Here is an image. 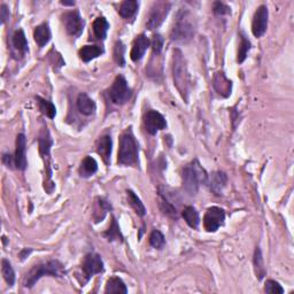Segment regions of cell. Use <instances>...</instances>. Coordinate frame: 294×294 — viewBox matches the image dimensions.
<instances>
[{"mask_svg":"<svg viewBox=\"0 0 294 294\" xmlns=\"http://www.w3.org/2000/svg\"><path fill=\"white\" fill-rule=\"evenodd\" d=\"M181 177H183V186L185 191L191 195L197 194L199 186L201 184H206L207 179H208L205 169L202 168L197 160H194L193 162L185 167Z\"/></svg>","mask_w":294,"mask_h":294,"instance_id":"obj_1","label":"cell"},{"mask_svg":"<svg viewBox=\"0 0 294 294\" xmlns=\"http://www.w3.org/2000/svg\"><path fill=\"white\" fill-rule=\"evenodd\" d=\"M66 275L63 264L59 261H50V262L35 266L28 272L24 279V286L31 289L43 276H53V277H63Z\"/></svg>","mask_w":294,"mask_h":294,"instance_id":"obj_2","label":"cell"},{"mask_svg":"<svg viewBox=\"0 0 294 294\" xmlns=\"http://www.w3.org/2000/svg\"><path fill=\"white\" fill-rule=\"evenodd\" d=\"M174 82L177 90L179 91L181 97L187 100L188 92H190V75H188L186 62L183 57V53L178 49L174 51Z\"/></svg>","mask_w":294,"mask_h":294,"instance_id":"obj_3","label":"cell"},{"mask_svg":"<svg viewBox=\"0 0 294 294\" xmlns=\"http://www.w3.org/2000/svg\"><path fill=\"white\" fill-rule=\"evenodd\" d=\"M138 150L137 141L132 132L128 130L119 138L118 158V162L121 166H136L138 163Z\"/></svg>","mask_w":294,"mask_h":294,"instance_id":"obj_4","label":"cell"},{"mask_svg":"<svg viewBox=\"0 0 294 294\" xmlns=\"http://www.w3.org/2000/svg\"><path fill=\"white\" fill-rule=\"evenodd\" d=\"M194 35V24L192 22L188 13H181L179 14L178 19H177L175 25H174L170 38L173 42L184 43L190 42Z\"/></svg>","mask_w":294,"mask_h":294,"instance_id":"obj_5","label":"cell"},{"mask_svg":"<svg viewBox=\"0 0 294 294\" xmlns=\"http://www.w3.org/2000/svg\"><path fill=\"white\" fill-rule=\"evenodd\" d=\"M132 96V91L129 88L128 82L123 76H118L112 86L108 90V97L115 105H124L128 103Z\"/></svg>","mask_w":294,"mask_h":294,"instance_id":"obj_6","label":"cell"},{"mask_svg":"<svg viewBox=\"0 0 294 294\" xmlns=\"http://www.w3.org/2000/svg\"><path fill=\"white\" fill-rule=\"evenodd\" d=\"M170 9V3L166 1H158L155 2L153 7L151 8L150 15H148L147 20V28L150 30L159 28L162 24L163 21L168 15Z\"/></svg>","mask_w":294,"mask_h":294,"instance_id":"obj_7","label":"cell"},{"mask_svg":"<svg viewBox=\"0 0 294 294\" xmlns=\"http://www.w3.org/2000/svg\"><path fill=\"white\" fill-rule=\"evenodd\" d=\"M226 213L220 207H210L207 209L204 217V227L206 231L215 232L223 226Z\"/></svg>","mask_w":294,"mask_h":294,"instance_id":"obj_8","label":"cell"},{"mask_svg":"<svg viewBox=\"0 0 294 294\" xmlns=\"http://www.w3.org/2000/svg\"><path fill=\"white\" fill-rule=\"evenodd\" d=\"M82 270L85 276V282H88L92 276L101 274L104 271V262L100 255L96 253L86 254L82 263Z\"/></svg>","mask_w":294,"mask_h":294,"instance_id":"obj_9","label":"cell"},{"mask_svg":"<svg viewBox=\"0 0 294 294\" xmlns=\"http://www.w3.org/2000/svg\"><path fill=\"white\" fill-rule=\"evenodd\" d=\"M62 22L69 35L79 36L84 29V21L77 10L67 12L62 15Z\"/></svg>","mask_w":294,"mask_h":294,"instance_id":"obj_10","label":"cell"},{"mask_svg":"<svg viewBox=\"0 0 294 294\" xmlns=\"http://www.w3.org/2000/svg\"><path fill=\"white\" fill-rule=\"evenodd\" d=\"M144 124L146 128V131L150 135H157V132L160 130L166 129L167 122L166 118L157 111H148L144 115Z\"/></svg>","mask_w":294,"mask_h":294,"instance_id":"obj_11","label":"cell"},{"mask_svg":"<svg viewBox=\"0 0 294 294\" xmlns=\"http://www.w3.org/2000/svg\"><path fill=\"white\" fill-rule=\"evenodd\" d=\"M38 144H39V152H41L42 158L44 160V163H45L46 175L49 176V180L51 181L52 172H51V166H50V152H51V146H52V139H51L50 132L49 130H47V128L43 129L41 135H39Z\"/></svg>","mask_w":294,"mask_h":294,"instance_id":"obj_12","label":"cell"},{"mask_svg":"<svg viewBox=\"0 0 294 294\" xmlns=\"http://www.w3.org/2000/svg\"><path fill=\"white\" fill-rule=\"evenodd\" d=\"M268 16H269V12H268L267 6L261 5L254 14L252 22V31L255 37H262L264 32L267 31Z\"/></svg>","mask_w":294,"mask_h":294,"instance_id":"obj_13","label":"cell"},{"mask_svg":"<svg viewBox=\"0 0 294 294\" xmlns=\"http://www.w3.org/2000/svg\"><path fill=\"white\" fill-rule=\"evenodd\" d=\"M25 152H27V139L23 133H20L16 137V150H15V166L19 170H25L27 168V157H25Z\"/></svg>","mask_w":294,"mask_h":294,"instance_id":"obj_14","label":"cell"},{"mask_svg":"<svg viewBox=\"0 0 294 294\" xmlns=\"http://www.w3.org/2000/svg\"><path fill=\"white\" fill-rule=\"evenodd\" d=\"M151 42L145 35H139L138 37L135 39L132 45V50L131 53H130V58H131L132 61L135 62H138V61L143 59V57L145 56V52L150 46Z\"/></svg>","mask_w":294,"mask_h":294,"instance_id":"obj_15","label":"cell"},{"mask_svg":"<svg viewBox=\"0 0 294 294\" xmlns=\"http://www.w3.org/2000/svg\"><path fill=\"white\" fill-rule=\"evenodd\" d=\"M228 183V176L227 174L222 172H215L209 176V178L207 179V184L209 185L210 191L214 194L221 195L223 192V188L227 186Z\"/></svg>","mask_w":294,"mask_h":294,"instance_id":"obj_16","label":"cell"},{"mask_svg":"<svg viewBox=\"0 0 294 294\" xmlns=\"http://www.w3.org/2000/svg\"><path fill=\"white\" fill-rule=\"evenodd\" d=\"M213 85L216 92L222 97L227 98L231 94L232 82L229 81L223 72H216L215 76H214Z\"/></svg>","mask_w":294,"mask_h":294,"instance_id":"obj_17","label":"cell"},{"mask_svg":"<svg viewBox=\"0 0 294 294\" xmlns=\"http://www.w3.org/2000/svg\"><path fill=\"white\" fill-rule=\"evenodd\" d=\"M97 152L100 155L105 163H110L111 154H112V138L111 136H103L99 138L97 143Z\"/></svg>","mask_w":294,"mask_h":294,"instance_id":"obj_18","label":"cell"},{"mask_svg":"<svg viewBox=\"0 0 294 294\" xmlns=\"http://www.w3.org/2000/svg\"><path fill=\"white\" fill-rule=\"evenodd\" d=\"M96 103L85 93H81L77 98V110L83 115L90 116L96 112Z\"/></svg>","mask_w":294,"mask_h":294,"instance_id":"obj_19","label":"cell"},{"mask_svg":"<svg viewBox=\"0 0 294 294\" xmlns=\"http://www.w3.org/2000/svg\"><path fill=\"white\" fill-rule=\"evenodd\" d=\"M104 53V50L98 45H85L79 50V58L84 61V62H90L91 60L96 59L100 57Z\"/></svg>","mask_w":294,"mask_h":294,"instance_id":"obj_20","label":"cell"},{"mask_svg":"<svg viewBox=\"0 0 294 294\" xmlns=\"http://www.w3.org/2000/svg\"><path fill=\"white\" fill-rule=\"evenodd\" d=\"M35 42L39 47H44L51 41V30L47 23H43L35 29Z\"/></svg>","mask_w":294,"mask_h":294,"instance_id":"obj_21","label":"cell"},{"mask_svg":"<svg viewBox=\"0 0 294 294\" xmlns=\"http://www.w3.org/2000/svg\"><path fill=\"white\" fill-rule=\"evenodd\" d=\"M92 28L94 37L99 39V41H104L107 36L108 29H110V23H108V21L104 16H99L93 21Z\"/></svg>","mask_w":294,"mask_h":294,"instance_id":"obj_22","label":"cell"},{"mask_svg":"<svg viewBox=\"0 0 294 294\" xmlns=\"http://www.w3.org/2000/svg\"><path fill=\"white\" fill-rule=\"evenodd\" d=\"M12 45L20 54H27L28 52V41L25 38L23 30H16L12 36Z\"/></svg>","mask_w":294,"mask_h":294,"instance_id":"obj_23","label":"cell"},{"mask_svg":"<svg viewBox=\"0 0 294 294\" xmlns=\"http://www.w3.org/2000/svg\"><path fill=\"white\" fill-rule=\"evenodd\" d=\"M138 7H139V3L136 0H125L119 6L118 13L123 19H131L137 13Z\"/></svg>","mask_w":294,"mask_h":294,"instance_id":"obj_24","label":"cell"},{"mask_svg":"<svg viewBox=\"0 0 294 294\" xmlns=\"http://www.w3.org/2000/svg\"><path fill=\"white\" fill-rule=\"evenodd\" d=\"M98 170V163L92 157H86L79 167V175L82 177H90L94 175Z\"/></svg>","mask_w":294,"mask_h":294,"instance_id":"obj_25","label":"cell"},{"mask_svg":"<svg viewBox=\"0 0 294 294\" xmlns=\"http://www.w3.org/2000/svg\"><path fill=\"white\" fill-rule=\"evenodd\" d=\"M105 293H128L124 282L118 277H112L108 279Z\"/></svg>","mask_w":294,"mask_h":294,"instance_id":"obj_26","label":"cell"},{"mask_svg":"<svg viewBox=\"0 0 294 294\" xmlns=\"http://www.w3.org/2000/svg\"><path fill=\"white\" fill-rule=\"evenodd\" d=\"M183 219L185 220V222L187 223L188 227L197 229L199 227V223H200V219H199V214L197 210H195L194 207L188 206L183 210Z\"/></svg>","mask_w":294,"mask_h":294,"instance_id":"obj_27","label":"cell"},{"mask_svg":"<svg viewBox=\"0 0 294 294\" xmlns=\"http://www.w3.org/2000/svg\"><path fill=\"white\" fill-rule=\"evenodd\" d=\"M126 194H128V200L130 206L135 209V212L138 216H145L146 215V208L139 198L137 197L136 193L131 190L126 191Z\"/></svg>","mask_w":294,"mask_h":294,"instance_id":"obj_28","label":"cell"},{"mask_svg":"<svg viewBox=\"0 0 294 294\" xmlns=\"http://www.w3.org/2000/svg\"><path fill=\"white\" fill-rule=\"evenodd\" d=\"M36 100H37L39 111H41L43 114L46 115L47 118H56L57 108L52 103H51V101L46 100V99H44V98H41V97H36Z\"/></svg>","mask_w":294,"mask_h":294,"instance_id":"obj_29","label":"cell"},{"mask_svg":"<svg viewBox=\"0 0 294 294\" xmlns=\"http://www.w3.org/2000/svg\"><path fill=\"white\" fill-rule=\"evenodd\" d=\"M250 50V42L246 38L244 32H240V43H239V49H238V62L242 63L247 58V54Z\"/></svg>","mask_w":294,"mask_h":294,"instance_id":"obj_30","label":"cell"},{"mask_svg":"<svg viewBox=\"0 0 294 294\" xmlns=\"http://www.w3.org/2000/svg\"><path fill=\"white\" fill-rule=\"evenodd\" d=\"M254 267H255V274L256 277L259 279H262L266 276V268L263 264V257L261 249L256 247L255 252H254Z\"/></svg>","mask_w":294,"mask_h":294,"instance_id":"obj_31","label":"cell"},{"mask_svg":"<svg viewBox=\"0 0 294 294\" xmlns=\"http://www.w3.org/2000/svg\"><path fill=\"white\" fill-rule=\"evenodd\" d=\"M1 274L7 284L13 286L14 283H15V272H14L12 266H10L9 261H7L6 259L1 261Z\"/></svg>","mask_w":294,"mask_h":294,"instance_id":"obj_32","label":"cell"},{"mask_svg":"<svg viewBox=\"0 0 294 294\" xmlns=\"http://www.w3.org/2000/svg\"><path fill=\"white\" fill-rule=\"evenodd\" d=\"M104 237L107 238V240H110V241H114V240H118L121 242L123 241V237H122L121 231H119L118 221H116L115 219H113V221H112V226L110 228V230H108L107 232H105Z\"/></svg>","mask_w":294,"mask_h":294,"instance_id":"obj_33","label":"cell"},{"mask_svg":"<svg viewBox=\"0 0 294 294\" xmlns=\"http://www.w3.org/2000/svg\"><path fill=\"white\" fill-rule=\"evenodd\" d=\"M166 244L165 235H163L159 230H153L150 235V245L153 248L161 249Z\"/></svg>","mask_w":294,"mask_h":294,"instance_id":"obj_34","label":"cell"},{"mask_svg":"<svg viewBox=\"0 0 294 294\" xmlns=\"http://www.w3.org/2000/svg\"><path fill=\"white\" fill-rule=\"evenodd\" d=\"M124 52H125V47H124V45H123V43L119 41L116 42L115 47H114V60H115V62L121 67L124 66V63H125Z\"/></svg>","mask_w":294,"mask_h":294,"instance_id":"obj_35","label":"cell"},{"mask_svg":"<svg viewBox=\"0 0 294 294\" xmlns=\"http://www.w3.org/2000/svg\"><path fill=\"white\" fill-rule=\"evenodd\" d=\"M160 207H161L162 212L166 214V215L172 216V217H177V210L175 207H174L170 202L167 200L166 198L161 197V201H160Z\"/></svg>","mask_w":294,"mask_h":294,"instance_id":"obj_36","label":"cell"},{"mask_svg":"<svg viewBox=\"0 0 294 294\" xmlns=\"http://www.w3.org/2000/svg\"><path fill=\"white\" fill-rule=\"evenodd\" d=\"M264 291L267 293H271V294H283L284 293V289L279 285V283L276 281H272V279H269V281L266 282V288H264Z\"/></svg>","mask_w":294,"mask_h":294,"instance_id":"obj_37","label":"cell"},{"mask_svg":"<svg viewBox=\"0 0 294 294\" xmlns=\"http://www.w3.org/2000/svg\"><path fill=\"white\" fill-rule=\"evenodd\" d=\"M213 10L216 15H228V14L231 13V8L224 2L216 1L214 2L213 5Z\"/></svg>","mask_w":294,"mask_h":294,"instance_id":"obj_38","label":"cell"},{"mask_svg":"<svg viewBox=\"0 0 294 294\" xmlns=\"http://www.w3.org/2000/svg\"><path fill=\"white\" fill-rule=\"evenodd\" d=\"M163 43H165V41H163V38L161 37L160 35H155L153 37V41H152V47H153V54L155 56H159L160 53H161L162 51V47H163Z\"/></svg>","mask_w":294,"mask_h":294,"instance_id":"obj_39","label":"cell"},{"mask_svg":"<svg viewBox=\"0 0 294 294\" xmlns=\"http://www.w3.org/2000/svg\"><path fill=\"white\" fill-rule=\"evenodd\" d=\"M0 19H1V23H5L7 19H9V9L5 3L0 6Z\"/></svg>","mask_w":294,"mask_h":294,"instance_id":"obj_40","label":"cell"},{"mask_svg":"<svg viewBox=\"0 0 294 294\" xmlns=\"http://www.w3.org/2000/svg\"><path fill=\"white\" fill-rule=\"evenodd\" d=\"M2 162L5 163L7 167H12L13 165H15V160H14L13 158H10V155H8V154H3Z\"/></svg>","mask_w":294,"mask_h":294,"instance_id":"obj_41","label":"cell"},{"mask_svg":"<svg viewBox=\"0 0 294 294\" xmlns=\"http://www.w3.org/2000/svg\"><path fill=\"white\" fill-rule=\"evenodd\" d=\"M61 5H63V6H74L75 2L74 1H71V2H69V1H61Z\"/></svg>","mask_w":294,"mask_h":294,"instance_id":"obj_42","label":"cell"}]
</instances>
